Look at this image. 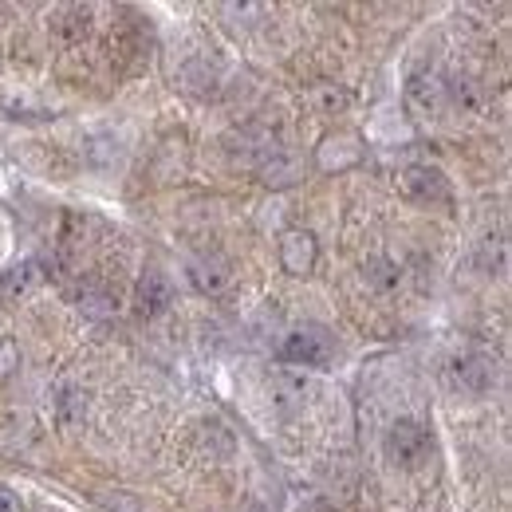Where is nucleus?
<instances>
[{
	"instance_id": "obj_3",
	"label": "nucleus",
	"mask_w": 512,
	"mask_h": 512,
	"mask_svg": "<svg viewBox=\"0 0 512 512\" xmlns=\"http://www.w3.org/2000/svg\"><path fill=\"white\" fill-rule=\"evenodd\" d=\"M446 379L457 394H469V398H481L497 386V359L485 355V351H469V355H457L446 367Z\"/></svg>"
},
{
	"instance_id": "obj_11",
	"label": "nucleus",
	"mask_w": 512,
	"mask_h": 512,
	"mask_svg": "<svg viewBox=\"0 0 512 512\" xmlns=\"http://www.w3.org/2000/svg\"><path fill=\"white\" fill-rule=\"evenodd\" d=\"M87 410H91V398H87V390L75 383H64L56 390V406H52V414H56V426L60 430H79L83 422H87Z\"/></svg>"
},
{
	"instance_id": "obj_13",
	"label": "nucleus",
	"mask_w": 512,
	"mask_h": 512,
	"mask_svg": "<svg viewBox=\"0 0 512 512\" xmlns=\"http://www.w3.org/2000/svg\"><path fill=\"white\" fill-rule=\"evenodd\" d=\"M75 308H79L83 316H91V320H111V316H119V296H115L111 288L87 284V288H79Z\"/></svg>"
},
{
	"instance_id": "obj_17",
	"label": "nucleus",
	"mask_w": 512,
	"mask_h": 512,
	"mask_svg": "<svg viewBox=\"0 0 512 512\" xmlns=\"http://www.w3.org/2000/svg\"><path fill=\"white\" fill-rule=\"evenodd\" d=\"M20 371V347L12 335H0V383Z\"/></svg>"
},
{
	"instance_id": "obj_15",
	"label": "nucleus",
	"mask_w": 512,
	"mask_h": 512,
	"mask_svg": "<svg viewBox=\"0 0 512 512\" xmlns=\"http://www.w3.org/2000/svg\"><path fill=\"white\" fill-rule=\"evenodd\" d=\"M312 103H316L320 115H339V111L351 103V95H347L339 83H316V87H312Z\"/></svg>"
},
{
	"instance_id": "obj_9",
	"label": "nucleus",
	"mask_w": 512,
	"mask_h": 512,
	"mask_svg": "<svg viewBox=\"0 0 512 512\" xmlns=\"http://www.w3.org/2000/svg\"><path fill=\"white\" fill-rule=\"evenodd\" d=\"M256 170H260V182H264L268 190H288V186H296V182L304 178L300 154H296V150H284V146H276L272 154H264V158L256 162Z\"/></svg>"
},
{
	"instance_id": "obj_2",
	"label": "nucleus",
	"mask_w": 512,
	"mask_h": 512,
	"mask_svg": "<svg viewBox=\"0 0 512 512\" xmlns=\"http://www.w3.org/2000/svg\"><path fill=\"white\" fill-rule=\"evenodd\" d=\"M280 359L292 367H327L335 359V335L323 323L292 327L280 343Z\"/></svg>"
},
{
	"instance_id": "obj_7",
	"label": "nucleus",
	"mask_w": 512,
	"mask_h": 512,
	"mask_svg": "<svg viewBox=\"0 0 512 512\" xmlns=\"http://www.w3.org/2000/svg\"><path fill=\"white\" fill-rule=\"evenodd\" d=\"M406 107L418 119H438L446 111V79L438 71H418L406 83Z\"/></svg>"
},
{
	"instance_id": "obj_16",
	"label": "nucleus",
	"mask_w": 512,
	"mask_h": 512,
	"mask_svg": "<svg viewBox=\"0 0 512 512\" xmlns=\"http://www.w3.org/2000/svg\"><path fill=\"white\" fill-rule=\"evenodd\" d=\"M87 28H91V8H83V4H71L60 12V20H56V32L67 36V40H79V36H87Z\"/></svg>"
},
{
	"instance_id": "obj_4",
	"label": "nucleus",
	"mask_w": 512,
	"mask_h": 512,
	"mask_svg": "<svg viewBox=\"0 0 512 512\" xmlns=\"http://www.w3.org/2000/svg\"><path fill=\"white\" fill-rule=\"evenodd\" d=\"M363 154H367L363 134H355V130H331V134H323L320 146H316V170L320 174H343V170L359 166Z\"/></svg>"
},
{
	"instance_id": "obj_5",
	"label": "nucleus",
	"mask_w": 512,
	"mask_h": 512,
	"mask_svg": "<svg viewBox=\"0 0 512 512\" xmlns=\"http://www.w3.org/2000/svg\"><path fill=\"white\" fill-rule=\"evenodd\" d=\"M398 190H402V197H410V201H418V205H446L449 178L438 166L414 162V166L398 170Z\"/></svg>"
},
{
	"instance_id": "obj_18",
	"label": "nucleus",
	"mask_w": 512,
	"mask_h": 512,
	"mask_svg": "<svg viewBox=\"0 0 512 512\" xmlns=\"http://www.w3.org/2000/svg\"><path fill=\"white\" fill-rule=\"evenodd\" d=\"M99 505L107 512H138V497L127 493V489H111V493L99 497Z\"/></svg>"
},
{
	"instance_id": "obj_6",
	"label": "nucleus",
	"mask_w": 512,
	"mask_h": 512,
	"mask_svg": "<svg viewBox=\"0 0 512 512\" xmlns=\"http://www.w3.org/2000/svg\"><path fill=\"white\" fill-rule=\"evenodd\" d=\"M276 256H280V268L288 276H312L320 264V241L308 229H288V233H280Z\"/></svg>"
},
{
	"instance_id": "obj_10",
	"label": "nucleus",
	"mask_w": 512,
	"mask_h": 512,
	"mask_svg": "<svg viewBox=\"0 0 512 512\" xmlns=\"http://www.w3.org/2000/svg\"><path fill=\"white\" fill-rule=\"evenodd\" d=\"M174 304V280L166 276V272H146L142 280H138V288H134V312L138 316H146V320H154V316H162L166 308Z\"/></svg>"
},
{
	"instance_id": "obj_12",
	"label": "nucleus",
	"mask_w": 512,
	"mask_h": 512,
	"mask_svg": "<svg viewBox=\"0 0 512 512\" xmlns=\"http://www.w3.org/2000/svg\"><path fill=\"white\" fill-rule=\"evenodd\" d=\"M36 268H40L36 260H20V264L4 268L0 272V304H20V296H28L32 284H36V276H40Z\"/></svg>"
},
{
	"instance_id": "obj_8",
	"label": "nucleus",
	"mask_w": 512,
	"mask_h": 512,
	"mask_svg": "<svg viewBox=\"0 0 512 512\" xmlns=\"http://www.w3.org/2000/svg\"><path fill=\"white\" fill-rule=\"evenodd\" d=\"M190 284L201 296H225L233 288V260L221 253H205L190 260Z\"/></svg>"
},
{
	"instance_id": "obj_19",
	"label": "nucleus",
	"mask_w": 512,
	"mask_h": 512,
	"mask_svg": "<svg viewBox=\"0 0 512 512\" xmlns=\"http://www.w3.org/2000/svg\"><path fill=\"white\" fill-rule=\"evenodd\" d=\"M0 512H24V505H20V497L0 481Z\"/></svg>"
},
{
	"instance_id": "obj_1",
	"label": "nucleus",
	"mask_w": 512,
	"mask_h": 512,
	"mask_svg": "<svg viewBox=\"0 0 512 512\" xmlns=\"http://www.w3.org/2000/svg\"><path fill=\"white\" fill-rule=\"evenodd\" d=\"M383 453L394 469H422L434 457V434L418 418H398L383 438Z\"/></svg>"
},
{
	"instance_id": "obj_14",
	"label": "nucleus",
	"mask_w": 512,
	"mask_h": 512,
	"mask_svg": "<svg viewBox=\"0 0 512 512\" xmlns=\"http://www.w3.org/2000/svg\"><path fill=\"white\" fill-rule=\"evenodd\" d=\"M363 280H367L371 288H379V292H390V288L402 280V268H398L390 256H371V260L363 264Z\"/></svg>"
}]
</instances>
